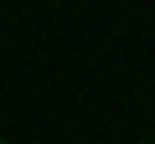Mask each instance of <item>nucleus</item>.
<instances>
[{
	"label": "nucleus",
	"instance_id": "nucleus-1",
	"mask_svg": "<svg viewBox=\"0 0 155 144\" xmlns=\"http://www.w3.org/2000/svg\"><path fill=\"white\" fill-rule=\"evenodd\" d=\"M0 144H5V139H0Z\"/></svg>",
	"mask_w": 155,
	"mask_h": 144
}]
</instances>
